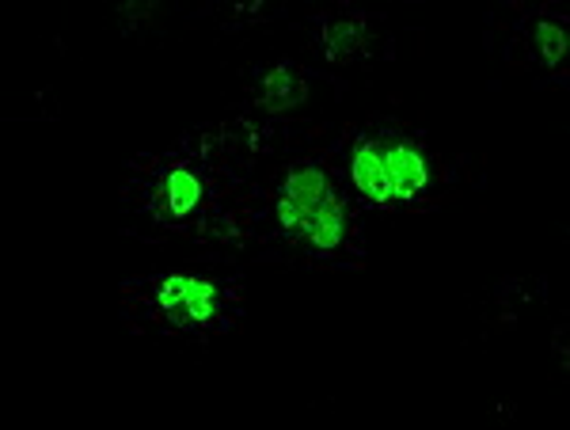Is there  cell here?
I'll list each match as a JSON object with an SVG mask.
<instances>
[{
    "mask_svg": "<svg viewBox=\"0 0 570 430\" xmlns=\"http://www.w3.org/2000/svg\"><path fill=\"white\" fill-rule=\"evenodd\" d=\"M365 217L338 164V126L285 123L225 203L217 248L289 267L354 271L370 255Z\"/></svg>",
    "mask_w": 570,
    "mask_h": 430,
    "instance_id": "1",
    "label": "cell"
},
{
    "mask_svg": "<svg viewBox=\"0 0 570 430\" xmlns=\"http://www.w3.org/2000/svg\"><path fill=\"white\" fill-rule=\"evenodd\" d=\"M255 164L236 123H209L187 130L164 153H141L126 164L122 214L137 241L217 248L220 214Z\"/></svg>",
    "mask_w": 570,
    "mask_h": 430,
    "instance_id": "2",
    "label": "cell"
},
{
    "mask_svg": "<svg viewBox=\"0 0 570 430\" xmlns=\"http://www.w3.org/2000/svg\"><path fill=\"white\" fill-rule=\"evenodd\" d=\"M118 313L137 340H225L244 316V282L236 274L164 271L126 278Z\"/></svg>",
    "mask_w": 570,
    "mask_h": 430,
    "instance_id": "3",
    "label": "cell"
},
{
    "mask_svg": "<svg viewBox=\"0 0 570 430\" xmlns=\"http://www.w3.org/2000/svg\"><path fill=\"white\" fill-rule=\"evenodd\" d=\"M376 149L384 160V176L392 187L395 217L400 214H426L445 203L456 190V168L445 153H438V145L430 141L426 130L403 123L392 115H373L370 118Z\"/></svg>",
    "mask_w": 570,
    "mask_h": 430,
    "instance_id": "4",
    "label": "cell"
},
{
    "mask_svg": "<svg viewBox=\"0 0 570 430\" xmlns=\"http://www.w3.org/2000/svg\"><path fill=\"white\" fill-rule=\"evenodd\" d=\"M312 50L327 61V66H362L376 53H392L389 35H381L384 12H365L354 4H331L308 16Z\"/></svg>",
    "mask_w": 570,
    "mask_h": 430,
    "instance_id": "5",
    "label": "cell"
},
{
    "mask_svg": "<svg viewBox=\"0 0 570 430\" xmlns=\"http://www.w3.org/2000/svg\"><path fill=\"white\" fill-rule=\"evenodd\" d=\"M338 164H343V176H346V187H351L354 203L362 206L365 214L395 217L392 187H389V176H384V160H381V149H376L370 118H365V123L338 126Z\"/></svg>",
    "mask_w": 570,
    "mask_h": 430,
    "instance_id": "6",
    "label": "cell"
},
{
    "mask_svg": "<svg viewBox=\"0 0 570 430\" xmlns=\"http://www.w3.org/2000/svg\"><path fill=\"white\" fill-rule=\"evenodd\" d=\"M505 58L513 66H532L544 69L551 77H567V20L556 8H518V23L510 27V46H505Z\"/></svg>",
    "mask_w": 570,
    "mask_h": 430,
    "instance_id": "7",
    "label": "cell"
},
{
    "mask_svg": "<svg viewBox=\"0 0 570 430\" xmlns=\"http://www.w3.org/2000/svg\"><path fill=\"white\" fill-rule=\"evenodd\" d=\"M312 80H331L327 72H312L297 61H274L255 72L244 85V99H247V115L259 118H274V123H285L301 104H308L312 96Z\"/></svg>",
    "mask_w": 570,
    "mask_h": 430,
    "instance_id": "8",
    "label": "cell"
},
{
    "mask_svg": "<svg viewBox=\"0 0 570 430\" xmlns=\"http://www.w3.org/2000/svg\"><path fill=\"white\" fill-rule=\"evenodd\" d=\"M282 8L274 4H236V8H220L214 4L209 8V16H217L220 23H247V20H274Z\"/></svg>",
    "mask_w": 570,
    "mask_h": 430,
    "instance_id": "9",
    "label": "cell"
}]
</instances>
